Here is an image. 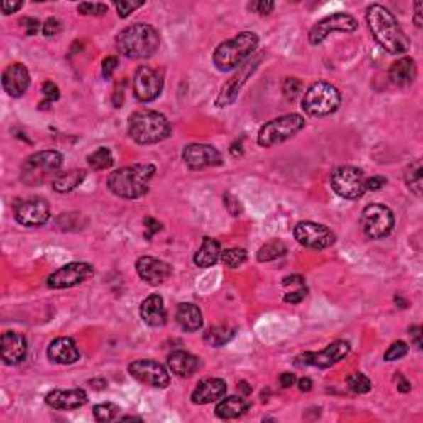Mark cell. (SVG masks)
Listing matches in <instances>:
<instances>
[{
    "mask_svg": "<svg viewBox=\"0 0 423 423\" xmlns=\"http://www.w3.org/2000/svg\"><path fill=\"white\" fill-rule=\"evenodd\" d=\"M366 20L377 43L390 55H404L410 50L407 37L395 15L380 4H372L366 10Z\"/></svg>",
    "mask_w": 423,
    "mask_h": 423,
    "instance_id": "1",
    "label": "cell"
},
{
    "mask_svg": "<svg viewBox=\"0 0 423 423\" xmlns=\"http://www.w3.org/2000/svg\"><path fill=\"white\" fill-rule=\"evenodd\" d=\"M155 174L153 164H134L109 174L108 189L116 197L138 200L149 192V184Z\"/></svg>",
    "mask_w": 423,
    "mask_h": 423,
    "instance_id": "2",
    "label": "cell"
},
{
    "mask_svg": "<svg viewBox=\"0 0 423 423\" xmlns=\"http://www.w3.org/2000/svg\"><path fill=\"white\" fill-rule=\"evenodd\" d=\"M116 47L128 58H150L160 47V35L153 25L133 23L118 33Z\"/></svg>",
    "mask_w": 423,
    "mask_h": 423,
    "instance_id": "3",
    "label": "cell"
},
{
    "mask_svg": "<svg viewBox=\"0 0 423 423\" xmlns=\"http://www.w3.org/2000/svg\"><path fill=\"white\" fill-rule=\"evenodd\" d=\"M129 138L134 143L150 145L163 143L172 134V126L163 113L153 109H141L129 116Z\"/></svg>",
    "mask_w": 423,
    "mask_h": 423,
    "instance_id": "4",
    "label": "cell"
},
{
    "mask_svg": "<svg viewBox=\"0 0 423 423\" xmlns=\"http://www.w3.org/2000/svg\"><path fill=\"white\" fill-rule=\"evenodd\" d=\"M260 45V37L253 32H241L234 38L225 40L214 52V65L220 72H230L241 67L256 52Z\"/></svg>",
    "mask_w": 423,
    "mask_h": 423,
    "instance_id": "5",
    "label": "cell"
},
{
    "mask_svg": "<svg viewBox=\"0 0 423 423\" xmlns=\"http://www.w3.org/2000/svg\"><path fill=\"white\" fill-rule=\"evenodd\" d=\"M63 165V154L58 150H40L30 155L22 164L20 179L25 185L35 187L47 182L50 177H57Z\"/></svg>",
    "mask_w": 423,
    "mask_h": 423,
    "instance_id": "6",
    "label": "cell"
},
{
    "mask_svg": "<svg viewBox=\"0 0 423 423\" xmlns=\"http://www.w3.org/2000/svg\"><path fill=\"white\" fill-rule=\"evenodd\" d=\"M341 106V93L334 84L326 82L313 83L306 89L301 108L306 114L314 116V118H324L336 113Z\"/></svg>",
    "mask_w": 423,
    "mask_h": 423,
    "instance_id": "7",
    "label": "cell"
},
{
    "mask_svg": "<svg viewBox=\"0 0 423 423\" xmlns=\"http://www.w3.org/2000/svg\"><path fill=\"white\" fill-rule=\"evenodd\" d=\"M306 128V119L301 114L291 113L280 116L261 126L258 131V144L261 148H273L288 141Z\"/></svg>",
    "mask_w": 423,
    "mask_h": 423,
    "instance_id": "8",
    "label": "cell"
},
{
    "mask_svg": "<svg viewBox=\"0 0 423 423\" xmlns=\"http://www.w3.org/2000/svg\"><path fill=\"white\" fill-rule=\"evenodd\" d=\"M331 187L342 199L359 200L367 192L366 175L354 165H339L331 172Z\"/></svg>",
    "mask_w": 423,
    "mask_h": 423,
    "instance_id": "9",
    "label": "cell"
},
{
    "mask_svg": "<svg viewBox=\"0 0 423 423\" xmlns=\"http://www.w3.org/2000/svg\"><path fill=\"white\" fill-rule=\"evenodd\" d=\"M361 225L362 231L367 238L370 240H380L390 235L394 230L395 216L387 205L384 204H370L364 207L361 215Z\"/></svg>",
    "mask_w": 423,
    "mask_h": 423,
    "instance_id": "10",
    "label": "cell"
},
{
    "mask_svg": "<svg viewBox=\"0 0 423 423\" xmlns=\"http://www.w3.org/2000/svg\"><path fill=\"white\" fill-rule=\"evenodd\" d=\"M295 240L298 241L301 246L309 250H326L331 248L332 245L336 243V235L329 226L322 225V224H316V221H300L296 224L295 230H293Z\"/></svg>",
    "mask_w": 423,
    "mask_h": 423,
    "instance_id": "11",
    "label": "cell"
},
{
    "mask_svg": "<svg viewBox=\"0 0 423 423\" xmlns=\"http://www.w3.org/2000/svg\"><path fill=\"white\" fill-rule=\"evenodd\" d=\"M357 28H359V22L352 15L346 12H336L314 23L313 28L309 30L308 40L311 45H321L331 33H354Z\"/></svg>",
    "mask_w": 423,
    "mask_h": 423,
    "instance_id": "12",
    "label": "cell"
},
{
    "mask_svg": "<svg viewBox=\"0 0 423 423\" xmlns=\"http://www.w3.org/2000/svg\"><path fill=\"white\" fill-rule=\"evenodd\" d=\"M94 275L93 265L87 261H70L48 276L47 285L53 290H67L84 283Z\"/></svg>",
    "mask_w": 423,
    "mask_h": 423,
    "instance_id": "13",
    "label": "cell"
},
{
    "mask_svg": "<svg viewBox=\"0 0 423 423\" xmlns=\"http://www.w3.org/2000/svg\"><path fill=\"white\" fill-rule=\"evenodd\" d=\"M349 352H351L349 342L336 341L319 352H304V354H300L295 359V366L298 367L313 366V367H317V369H329V367L337 364V362L346 359Z\"/></svg>",
    "mask_w": 423,
    "mask_h": 423,
    "instance_id": "14",
    "label": "cell"
},
{
    "mask_svg": "<svg viewBox=\"0 0 423 423\" xmlns=\"http://www.w3.org/2000/svg\"><path fill=\"white\" fill-rule=\"evenodd\" d=\"M261 58H263L261 55L250 57L243 65H241L238 72H236L234 77H231L229 82L221 87L219 98H216V106H219V108H226V106L235 103V99L238 98L241 88L245 87V83L248 82V78L256 72V68H258V65L261 63Z\"/></svg>",
    "mask_w": 423,
    "mask_h": 423,
    "instance_id": "15",
    "label": "cell"
},
{
    "mask_svg": "<svg viewBox=\"0 0 423 423\" xmlns=\"http://www.w3.org/2000/svg\"><path fill=\"white\" fill-rule=\"evenodd\" d=\"M129 374L141 384L155 387V389H165L170 384L169 370L159 362L150 359H139L131 362L128 367Z\"/></svg>",
    "mask_w": 423,
    "mask_h": 423,
    "instance_id": "16",
    "label": "cell"
},
{
    "mask_svg": "<svg viewBox=\"0 0 423 423\" xmlns=\"http://www.w3.org/2000/svg\"><path fill=\"white\" fill-rule=\"evenodd\" d=\"M164 79L159 72L150 67H139L134 73L133 92L134 97L141 103H150L158 99L163 93Z\"/></svg>",
    "mask_w": 423,
    "mask_h": 423,
    "instance_id": "17",
    "label": "cell"
},
{
    "mask_svg": "<svg viewBox=\"0 0 423 423\" xmlns=\"http://www.w3.org/2000/svg\"><path fill=\"white\" fill-rule=\"evenodd\" d=\"M13 216L23 226H43L52 216L47 200L32 197L18 200L13 207Z\"/></svg>",
    "mask_w": 423,
    "mask_h": 423,
    "instance_id": "18",
    "label": "cell"
},
{
    "mask_svg": "<svg viewBox=\"0 0 423 423\" xmlns=\"http://www.w3.org/2000/svg\"><path fill=\"white\" fill-rule=\"evenodd\" d=\"M182 159L190 170L215 167L224 164L220 150L210 144H189L182 150Z\"/></svg>",
    "mask_w": 423,
    "mask_h": 423,
    "instance_id": "19",
    "label": "cell"
},
{
    "mask_svg": "<svg viewBox=\"0 0 423 423\" xmlns=\"http://www.w3.org/2000/svg\"><path fill=\"white\" fill-rule=\"evenodd\" d=\"M136 271L139 278L150 286L163 285L172 275V266L167 261L154 258V256H141L136 261Z\"/></svg>",
    "mask_w": 423,
    "mask_h": 423,
    "instance_id": "20",
    "label": "cell"
},
{
    "mask_svg": "<svg viewBox=\"0 0 423 423\" xmlns=\"http://www.w3.org/2000/svg\"><path fill=\"white\" fill-rule=\"evenodd\" d=\"M28 352L27 337L17 331H5L0 337V356L7 366H17L23 362Z\"/></svg>",
    "mask_w": 423,
    "mask_h": 423,
    "instance_id": "21",
    "label": "cell"
},
{
    "mask_svg": "<svg viewBox=\"0 0 423 423\" xmlns=\"http://www.w3.org/2000/svg\"><path fill=\"white\" fill-rule=\"evenodd\" d=\"M4 92L12 98H20L30 87V73L23 63H12L2 75Z\"/></svg>",
    "mask_w": 423,
    "mask_h": 423,
    "instance_id": "22",
    "label": "cell"
},
{
    "mask_svg": "<svg viewBox=\"0 0 423 423\" xmlns=\"http://www.w3.org/2000/svg\"><path fill=\"white\" fill-rule=\"evenodd\" d=\"M45 402L55 410H78L88 404V394L83 389H55L45 397Z\"/></svg>",
    "mask_w": 423,
    "mask_h": 423,
    "instance_id": "23",
    "label": "cell"
},
{
    "mask_svg": "<svg viewBox=\"0 0 423 423\" xmlns=\"http://www.w3.org/2000/svg\"><path fill=\"white\" fill-rule=\"evenodd\" d=\"M48 359L60 366H72L82 359V352L72 337H57L50 342L47 349Z\"/></svg>",
    "mask_w": 423,
    "mask_h": 423,
    "instance_id": "24",
    "label": "cell"
},
{
    "mask_svg": "<svg viewBox=\"0 0 423 423\" xmlns=\"http://www.w3.org/2000/svg\"><path fill=\"white\" fill-rule=\"evenodd\" d=\"M226 392V382L219 377H209L199 382L192 392V402L195 405H207L211 402L224 399Z\"/></svg>",
    "mask_w": 423,
    "mask_h": 423,
    "instance_id": "25",
    "label": "cell"
},
{
    "mask_svg": "<svg viewBox=\"0 0 423 423\" xmlns=\"http://www.w3.org/2000/svg\"><path fill=\"white\" fill-rule=\"evenodd\" d=\"M141 319L150 327H163L167 322V311H165L164 298L160 295H149L141 304Z\"/></svg>",
    "mask_w": 423,
    "mask_h": 423,
    "instance_id": "26",
    "label": "cell"
},
{
    "mask_svg": "<svg viewBox=\"0 0 423 423\" xmlns=\"http://www.w3.org/2000/svg\"><path fill=\"white\" fill-rule=\"evenodd\" d=\"M167 366L180 379H189L192 377L200 367V359L192 352L187 351H174L172 354L167 357Z\"/></svg>",
    "mask_w": 423,
    "mask_h": 423,
    "instance_id": "27",
    "label": "cell"
},
{
    "mask_svg": "<svg viewBox=\"0 0 423 423\" xmlns=\"http://www.w3.org/2000/svg\"><path fill=\"white\" fill-rule=\"evenodd\" d=\"M389 78L392 84H395V87H400V88L410 87L417 78L415 60L410 57H402L397 60L395 63H392V67L389 70Z\"/></svg>",
    "mask_w": 423,
    "mask_h": 423,
    "instance_id": "28",
    "label": "cell"
},
{
    "mask_svg": "<svg viewBox=\"0 0 423 423\" xmlns=\"http://www.w3.org/2000/svg\"><path fill=\"white\" fill-rule=\"evenodd\" d=\"M250 409V402L245 399V397L238 395H230L225 397V399H220L219 405L215 409V415L221 420H234L238 419L246 410Z\"/></svg>",
    "mask_w": 423,
    "mask_h": 423,
    "instance_id": "29",
    "label": "cell"
},
{
    "mask_svg": "<svg viewBox=\"0 0 423 423\" xmlns=\"http://www.w3.org/2000/svg\"><path fill=\"white\" fill-rule=\"evenodd\" d=\"M175 321L185 332H195L204 326L202 311L192 303H180L175 311Z\"/></svg>",
    "mask_w": 423,
    "mask_h": 423,
    "instance_id": "30",
    "label": "cell"
},
{
    "mask_svg": "<svg viewBox=\"0 0 423 423\" xmlns=\"http://www.w3.org/2000/svg\"><path fill=\"white\" fill-rule=\"evenodd\" d=\"M221 258V246L215 238H210V236H205L202 240V245L197 253L194 256V263L199 266V268H210V266L216 265V261Z\"/></svg>",
    "mask_w": 423,
    "mask_h": 423,
    "instance_id": "31",
    "label": "cell"
},
{
    "mask_svg": "<svg viewBox=\"0 0 423 423\" xmlns=\"http://www.w3.org/2000/svg\"><path fill=\"white\" fill-rule=\"evenodd\" d=\"M87 179V170L83 169H72L67 172H60L57 177L52 180V187L58 194H68L79 187Z\"/></svg>",
    "mask_w": 423,
    "mask_h": 423,
    "instance_id": "32",
    "label": "cell"
},
{
    "mask_svg": "<svg viewBox=\"0 0 423 423\" xmlns=\"http://www.w3.org/2000/svg\"><path fill=\"white\" fill-rule=\"evenodd\" d=\"M405 184L412 194H415L417 197H422L423 190V165L422 160L417 159L412 163L405 170Z\"/></svg>",
    "mask_w": 423,
    "mask_h": 423,
    "instance_id": "33",
    "label": "cell"
},
{
    "mask_svg": "<svg viewBox=\"0 0 423 423\" xmlns=\"http://www.w3.org/2000/svg\"><path fill=\"white\" fill-rule=\"evenodd\" d=\"M286 251H288V248H286L283 241L275 238V240L266 241L265 245L260 246L258 253H256V258H258V261H261V263H263V261L266 263V261H275L281 258V256H285Z\"/></svg>",
    "mask_w": 423,
    "mask_h": 423,
    "instance_id": "34",
    "label": "cell"
},
{
    "mask_svg": "<svg viewBox=\"0 0 423 423\" xmlns=\"http://www.w3.org/2000/svg\"><path fill=\"white\" fill-rule=\"evenodd\" d=\"M234 336H235V331L231 329V327L225 326V324H220V326L210 327V329L205 332L204 341L207 342L209 346L219 347V346L226 344V342H229L230 339H234Z\"/></svg>",
    "mask_w": 423,
    "mask_h": 423,
    "instance_id": "35",
    "label": "cell"
},
{
    "mask_svg": "<svg viewBox=\"0 0 423 423\" xmlns=\"http://www.w3.org/2000/svg\"><path fill=\"white\" fill-rule=\"evenodd\" d=\"M113 164H114V158L108 148H98L94 153L88 155V165L93 170H97V172H99V170L111 169L113 167Z\"/></svg>",
    "mask_w": 423,
    "mask_h": 423,
    "instance_id": "36",
    "label": "cell"
},
{
    "mask_svg": "<svg viewBox=\"0 0 423 423\" xmlns=\"http://www.w3.org/2000/svg\"><path fill=\"white\" fill-rule=\"evenodd\" d=\"M121 409L116 404H111V402H103V404H98L93 407V417L97 422L108 423L116 419H119Z\"/></svg>",
    "mask_w": 423,
    "mask_h": 423,
    "instance_id": "37",
    "label": "cell"
},
{
    "mask_svg": "<svg viewBox=\"0 0 423 423\" xmlns=\"http://www.w3.org/2000/svg\"><path fill=\"white\" fill-rule=\"evenodd\" d=\"M347 387L354 392V394H369L372 389V382L369 377H366L361 372H354L347 377Z\"/></svg>",
    "mask_w": 423,
    "mask_h": 423,
    "instance_id": "38",
    "label": "cell"
},
{
    "mask_svg": "<svg viewBox=\"0 0 423 423\" xmlns=\"http://www.w3.org/2000/svg\"><path fill=\"white\" fill-rule=\"evenodd\" d=\"M221 261L231 270L238 268L246 261V251L243 248H229L221 253Z\"/></svg>",
    "mask_w": 423,
    "mask_h": 423,
    "instance_id": "39",
    "label": "cell"
},
{
    "mask_svg": "<svg viewBox=\"0 0 423 423\" xmlns=\"http://www.w3.org/2000/svg\"><path fill=\"white\" fill-rule=\"evenodd\" d=\"M78 12L82 15H88V17H103L108 13V5L99 2H83L78 5Z\"/></svg>",
    "mask_w": 423,
    "mask_h": 423,
    "instance_id": "40",
    "label": "cell"
},
{
    "mask_svg": "<svg viewBox=\"0 0 423 423\" xmlns=\"http://www.w3.org/2000/svg\"><path fill=\"white\" fill-rule=\"evenodd\" d=\"M407 352H409V344L404 341H395L392 342L389 349L384 354V361L387 362H392V361H399L402 357L407 356Z\"/></svg>",
    "mask_w": 423,
    "mask_h": 423,
    "instance_id": "41",
    "label": "cell"
},
{
    "mask_svg": "<svg viewBox=\"0 0 423 423\" xmlns=\"http://www.w3.org/2000/svg\"><path fill=\"white\" fill-rule=\"evenodd\" d=\"M303 92V83L300 82V79L296 78H286L283 82V94L286 99H290V101H293L296 99Z\"/></svg>",
    "mask_w": 423,
    "mask_h": 423,
    "instance_id": "42",
    "label": "cell"
},
{
    "mask_svg": "<svg viewBox=\"0 0 423 423\" xmlns=\"http://www.w3.org/2000/svg\"><path fill=\"white\" fill-rule=\"evenodd\" d=\"M144 5V2H129V0H119V2L114 4L116 12H118V17L121 18H128L134 10L141 9Z\"/></svg>",
    "mask_w": 423,
    "mask_h": 423,
    "instance_id": "43",
    "label": "cell"
},
{
    "mask_svg": "<svg viewBox=\"0 0 423 423\" xmlns=\"http://www.w3.org/2000/svg\"><path fill=\"white\" fill-rule=\"evenodd\" d=\"M42 93L45 97V103H42V106H47L48 103L57 101L60 98V88L53 82H45L42 87Z\"/></svg>",
    "mask_w": 423,
    "mask_h": 423,
    "instance_id": "44",
    "label": "cell"
},
{
    "mask_svg": "<svg viewBox=\"0 0 423 423\" xmlns=\"http://www.w3.org/2000/svg\"><path fill=\"white\" fill-rule=\"evenodd\" d=\"M60 30H62V22L55 17L47 18L45 20V23L42 25V33L45 35V37H55Z\"/></svg>",
    "mask_w": 423,
    "mask_h": 423,
    "instance_id": "45",
    "label": "cell"
},
{
    "mask_svg": "<svg viewBox=\"0 0 423 423\" xmlns=\"http://www.w3.org/2000/svg\"><path fill=\"white\" fill-rule=\"evenodd\" d=\"M306 296H308V290L301 286V288L295 290V291H288V293L285 295L283 301H285V303H288V304H300L301 301L306 298Z\"/></svg>",
    "mask_w": 423,
    "mask_h": 423,
    "instance_id": "46",
    "label": "cell"
},
{
    "mask_svg": "<svg viewBox=\"0 0 423 423\" xmlns=\"http://www.w3.org/2000/svg\"><path fill=\"white\" fill-rule=\"evenodd\" d=\"M250 9L260 15H268L275 10V2H271V0H258V2H251Z\"/></svg>",
    "mask_w": 423,
    "mask_h": 423,
    "instance_id": "47",
    "label": "cell"
},
{
    "mask_svg": "<svg viewBox=\"0 0 423 423\" xmlns=\"http://www.w3.org/2000/svg\"><path fill=\"white\" fill-rule=\"evenodd\" d=\"M20 25H22V27L25 28V33H27V35L38 33L40 27H42L38 20L33 18V17H23L22 20H20Z\"/></svg>",
    "mask_w": 423,
    "mask_h": 423,
    "instance_id": "48",
    "label": "cell"
},
{
    "mask_svg": "<svg viewBox=\"0 0 423 423\" xmlns=\"http://www.w3.org/2000/svg\"><path fill=\"white\" fill-rule=\"evenodd\" d=\"M116 67H118V58H116V57H106L103 60V77L106 79H109L111 77H113Z\"/></svg>",
    "mask_w": 423,
    "mask_h": 423,
    "instance_id": "49",
    "label": "cell"
},
{
    "mask_svg": "<svg viewBox=\"0 0 423 423\" xmlns=\"http://www.w3.org/2000/svg\"><path fill=\"white\" fill-rule=\"evenodd\" d=\"M224 204H225V207H226V210L230 211L231 215H240L241 214V207H240V202L238 200H236L235 197H231L230 194H225L224 195Z\"/></svg>",
    "mask_w": 423,
    "mask_h": 423,
    "instance_id": "50",
    "label": "cell"
},
{
    "mask_svg": "<svg viewBox=\"0 0 423 423\" xmlns=\"http://www.w3.org/2000/svg\"><path fill=\"white\" fill-rule=\"evenodd\" d=\"M144 225H145V229H148V240H150L153 238V236L158 234V231H160V229H163V225H160V221H158V220H154L153 216H145L144 219Z\"/></svg>",
    "mask_w": 423,
    "mask_h": 423,
    "instance_id": "51",
    "label": "cell"
},
{
    "mask_svg": "<svg viewBox=\"0 0 423 423\" xmlns=\"http://www.w3.org/2000/svg\"><path fill=\"white\" fill-rule=\"evenodd\" d=\"M387 184V179L382 175H374V177L366 179V189L367 190H380Z\"/></svg>",
    "mask_w": 423,
    "mask_h": 423,
    "instance_id": "52",
    "label": "cell"
},
{
    "mask_svg": "<svg viewBox=\"0 0 423 423\" xmlns=\"http://www.w3.org/2000/svg\"><path fill=\"white\" fill-rule=\"evenodd\" d=\"M22 7H23V2H9V0H4V2L0 4V9H2L4 15H10V13L18 12V10Z\"/></svg>",
    "mask_w": 423,
    "mask_h": 423,
    "instance_id": "53",
    "label": "cell"
},
{
    "mask_svg": "<svg viewBox=\"0 0 423 423\" xmlns=\"http://www.w3.org/2000/svg\"><path fill=\"white\" fill-rule=\"evenodd\" d=\"M296 375L295 372H283V374L280 375V384L283 389H290V387H293L296 384Z\"/></svg>",
    "mask_w": 423,
    "mask_h": 423,
    "instance_id": "54",
    "label": "cell"
},
{
    "mask_svg": "<svg viewBox=\"0 0 423 423\" xmlns=\"http://www.w3.org/2000/svg\"><path fill=\"white\" fill-rule=\"evenodd\" d=\"M296 382H298V389L301 392H311V390H313V380H311L309 377H301V379L296 380Z\"/></svg>",
    "mask_w": 423,
    "mask_h": 423,
    "instance_id": "55",
    "label": "cell"
},
{
    "mask_svg": "<svg viewBox=\"0 0 423 423\" xmlns=\"http://www.w3.org/2000/svg\"><path fill=\"white\" fill-rule=\"evenodd\" d=\"M283 285L285 286H293V285H300L303 286L304 285V278L301 275H293V276H286V278L283 280Z\"/></svg>",
    "mask_w": 423,
    "mask_h": 423,
    "instance_id": "56",
    "label": "cell"
},
{
    "mask_svg": "<svg viewBox=\"0 0 423 423\" xmlns=\"http://www.w3.org/2000/svg\"><path fill=\"white\" fill-rule=\"evenodd\" d=\"M409 334L414 337V342L417 344V347H422V329H420V326H414V327H410V331H409Z\"/></svg>",
    "mask_w": 423,
    "mask_h": 423,
    "instance_id": "57",
    "label": "cell"
},
{
    "mask_svg": "<svg viewBox=\"0 0 423 423\" xmlns=\"http://www.w3.org/2000/svg\"><path fill=\"white\" fill-rule=\"evenodd\" d=\"M414 23L417 28H422V2H415V15H414Z\"/></svg>",
    "mask_w": 423,
    "mask_h": 423,
    "instance_id": "58",
    "label": "cell"
},
{
    "mask_svg": "<svg viewBox=\"0 0 423 423\" xmlns=\"http://www.w3.org/2000/svg\"><path fill=\"white\" fill-rule=\"evenodd\" d=\"M399 379H400V382L397 384V389H399V392H402V394H407V392H410V389H412L410 382L407 379H404L402 375H399Z\"/></svg>",
    "mask_w": 423,
    "mask_h": 423,
    "instance_id": "59",
    "label": "cell"
},
{
    "mask_svg": "<svg viewBox=\"0 0 423 423\" xmlns=\"http://www.w3.org/2000/svg\"><path fill=\"white\" fill-rule=\"evenodd\" d=\"M238 389L241 390V394H243V397H246V395H250L251 394V387L248 385V382L246 380H241L240 384H238Z\"/></svg>",
    "mask_w": 423,
    "mask_h": 423,
    "instance_id": "60",
    "label": "cell"
},
{
    "mask_svg": "<svg viewBox=\"0 0 423 423\" xmlns=\"http://www.w3.org/2000/svg\"><path fill=\"white\" fill-rule=\"evenodd\" d=\"M123 420H141V419H138V417H124Z\"/></svg>",
    "mask_w": 423,
    "mask_h": 423,
    "instance_id": "61",
    "label": "cell"
}]
</instances>
